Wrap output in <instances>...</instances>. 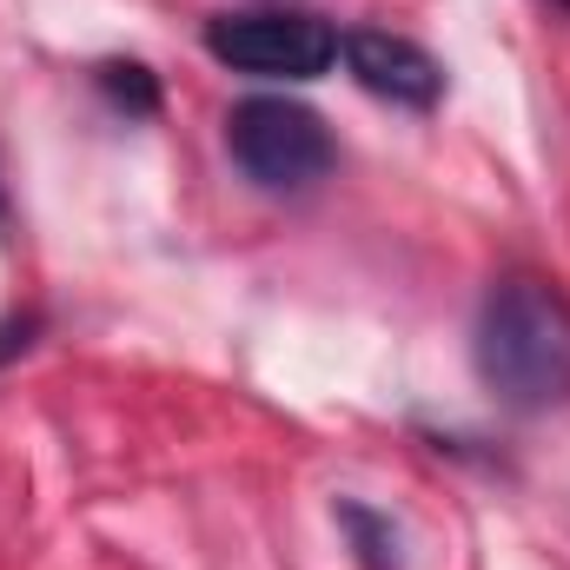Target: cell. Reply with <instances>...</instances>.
<instances>
[{"label":"cell","mask_w":570,"mask_h":570,"mask_svg":"<svg viewBox=\"0 0 570 570\" xmlns=\"http://www.w3.org/2000/svg\"><path fill=\"white\" fill-rule=\"evenodd\" d=\"M471 365L504 412L570 405V298L538 273L491 279L471 332Z\"/></svg>","instance_id":"cell-1"},{"label":"cell","mask_w":570,"mask_h":570,"mask_svg":"<svg viewBox=\"0 0 570 570\" xmlns=\"http://www.w3.org/2000/svg\"><path fill=\"white\" fill-rule=\"evenodd\" d=\"M226 153L259 193H312L338 159L325 120L279 94H253L226 114Z\"/></svg>","instance_id":"cell-2"},{"label":"cell","mask_w":570,"mask_h":570,"mask_svg":"<svg viewBox=\"0 0 570 570\" xmlns=\"http://www.w3.org/2000/svg\"><path fill=\"white\" fill-rule=\"evenodd\" d=\"M206 53L253 80H318L338 60V33L292 7H246L206 20Z\"/></svg>","instance_id":"cell-3"},{"label":"cell","mask_w":570,"mask_h":570,"mask_svg":"<svg viewBox=\"0 0 570 570\" xmlns=\"http://www.w3.org/2000/svg\"><path fill=\"white\" fill-rule=\"evenodd\" d=\"M338 60H345V73H352L365 94H379V100H392V107H412V114H431L438 94H444V67L431 60L419 40L385 33V27H352V33H338Z\"/></svg>","instance_id":"cell-4"},{"label":"cell","mask_w":570,"mask_h":570,"mask_svg":"<svg viewBox=\"0 0 570 570\" xmlns=\"http://www.w3.org/2000/svg\"><path fill=\"white\" fill-rule=\"evenodd\" d=\"M332 518H338V531H345V544H352L358 570H405V538H399V524H392L379 504L338 498Z\"/></svg>","instance_id":"cell-5"},{"label":"cell","mask_w":570,"mask_h":570,"mask_svg":"<svg viewBox=\"0 0 570 570\" xmlns=\"http://www.w3.org/2000/svg\"><path fill=\"white\" fill-rule=\"evenodd\" d=\"M100 94L114 100V107H127V114H159V87H153V73H146L140 60H107L100 67Z\"/></svg>","instance_id":"cell-6"},{"label":"cell","mask_w":570,"mask_h":570,"mask_svg":"<svg viewBox=\"0 0 570 570\" xmlns=\"http://www.w3.org/2000/svg\"><path fill=\"white\" fill-rule=\"evenodd\" d=\"M33 332H40V318L27 312V318H0V365L13 358V352H27L33 345Z\"/></svg>","instance_id":"cell-7"},{"label":"cell","mask_w":570,"mask_h":570,"mask_svg":"<svg viewBox=\"0 0 570 570\" xmlns=\"http://www.w3.org/2000/svg\"><path fill=\"white\" fill-rule=\"evenodd\" d=\"M551 7H564V13H570V0H551Z\"/></svg>","instance_id":"cell-8"}]
</instances>
